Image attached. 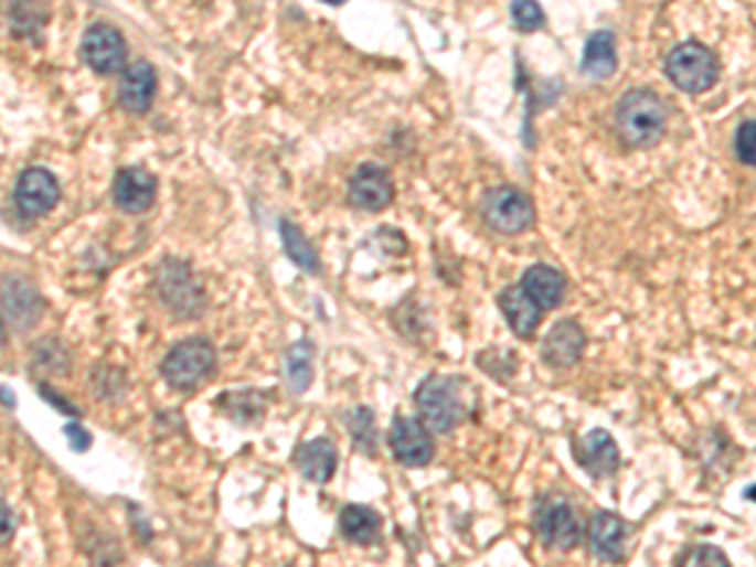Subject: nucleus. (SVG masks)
Returning <instances> with one entry per match:
<instances>
[{"mask_svg":"<svg viewBox=\"0 0 756 567\" xmlns=\"http://www.w3.org/2000/svg\"><path fill=\"white\" fill-rule=\"evenodd\" d=\"M157 290L162 296L164 306L174 315L182 318H198L204 310V292L200 282L194 280L190 265L174 258H167L159 268Z\"/></svg>","mask_w":756,"mask_h":567,"instance_id":"6","label":"nucleus"},{"mask_svg":"<svg viewBox=\"0 0 756 567\" xmlns=\"http://www.w3.org/2000/svg\"><path fill=\"white\" fill-rule=\"evenodd\" d=\"M666 106L651 88H630L616 106V131L630 149H651L666 135Z\"/></svg>","mask_w":756,"mask_h":567,"instance_id":"1","label":"nucleus"},{"mask_svg":"<svg viewBox=\"0 0 756 567\" xmlns=\"http://www.w3.org/2000/svg\"><path fill=\"white\" fill-rule=\"evenodd\" d=\"M675 567H732L728 557L714 545H696L681 555Z\"/></svg>","mask_w":756,"mask_h":567,"instance_id":"27","label":"nucleus"},{"mask_svg":"<svg viewBox=\"0 0 756 567\" xmlns=\"http://www.w3.org/2000/svg\"><path fill=\"white\" fill-rule=\"evenodd\" d=\"M338 527H341V533L349 543L371 545L373 539H379L381 517L371 507H363V504H349V507L341 512Z\"/></svg>","mask_w":756,"mask_h":567,"instance_id":"22","label":"nucleus"},{"mask_svg":"<svg viewBox=\"0 0 756 567\" xmlns=\"http://www.w3.org/2000/svg\"><path fill=\"white\" fill-rule=\"evenodd\" d=\"M628 527L613 512H595L590 520V547L593 553L608 563H620L626 557Z\"/></svg>","mask_w":756,"mask_h":567,"instance_id":"17","label":"nucleus"},{"mask_svg":"<svg viewBox=\"0 0 756 567\" xmlns=\"http://www.w3.org/2000/svg\"><path fill=\"white\" fill-rule=\"evenodd\" d=\"M510 13H512L514 25H518V29L524 33L537 31V29H542V25H545V13H542V8L537 3H530V0L512 3Z\"/></svg>","mask_w":756,"mask_h":567,"instance_id":"28","label":"nucleus"},{"mask_svg":"<svg viewBox=\"0 0 756 567\" xmlns=\"http://www.w3.org/2000/svg\"><path fill=\"white\" fill-rule=\"evenodd\" d=\"M157 94V71L147 61H131L119 82V104L131 114H145Z\"/></svg>","mask_w":756,"mask_h":567,"instance_id":"15","label":"nucleus"},{"mask_svg":"<svg viewBox=\"0 0 756 567\" xmlns=\"http://www.w3.org/2000/svg\"><path fill=\"white\" fill-rule=\"evenodd\" d=\"M522 290L535 300L540 310H553L563 303L567 282L565 276L550 265H532L522 276Z\"/></svg>","mask_w":756,"mask_h":567,"instance_id":"18","label":"nucleus"},{"mask_svg":"<svg viewBox=\"0 0 756 567\" xmlns=\"http://www.w3.org/2000/svg\"><path fill=\"white\" fill-rule=\"evenodd\" d=\"M3 398H6V404H11V409H13V396L8 394V388L3 386Z\"/></svg>","mask_w":756,"mask_h":567,"instance_id":"33","label":"nucleus"},{"mask_svg":"<svg viewBox=\"0 0 756 567\" xmlns=\"http://www.w3.org/2000/svg\"><path fill=\"white\" fill-rule=\"evenodd\" d=\"M114 202L129 215H141L157 197V176L145 167H124L114 176Z\"/></svg>","mask_w":756,"mask_h":567,"instance_id":"13","label":"nucleus"},{"mask_svg":"<svg viewBox=\"0 0 756 567\" xmlns=\"http://www.w3.org/2000/svg\"><path fill=\"white\" fill-rule=\"evenodd\" d=\"M585 333L575 321H560L542 341V359L553 368H571L585 351Z\"/></svg>","mask_w":756,"mask_h":567,"instance_id":"16","label":"nucleus"},{"mask_svg":"<svg viewBox=\"0 0 756 567\" xmlns=\"http://www.w3.org/2000/svg\"><path fill=\"white\" fill-rule=\"evenodd\" d=\"M292 464L298 467V472L306 477L308 482L326 484L336 474L338 454L331 439H313L306 441L296 449L292 454Z\"/></svg>","mask_w":756,"mask_h":567,"instance_id":"19","label":"nucleus"},{"mask_svg":"<svg viewBox=\"0 0 756 567\" xmlns=\"http://www.w3.org/2000/svg\"><path fill=\"white\" fill-rule=\"evenodd\" d=\"M217 406L233 421L243 424V427H251V424L260 421V416L265 411V394H260V392L225 394V396H220Z\"/></svg>","mask_w":756,"mask_h":567,"instance_id":"25","label":"nucleus"},{"mask_svg":"<svg viewBox=\"0 0 756 567\" xmlns=\"http://www.w3.org/2000/svg\"><path fill=\"white\" fill-rule=\"evenodd\" d=\"M535 529L550 547L573 550L581 543V522H577L571 502L563 498H547L540 502L535 512Z\"/></svg>","mask_w":756,"mask_h":567,"instance_id":"7","label":"nucleus"},{"mask_svg":"<svg viewBox=\"0 0 756 567\" xmlns=\"http://www.w3.org/2000/svg\"><path fill=\"white\" fill-rule=\"evenodd\" d=\"M41 315H43V298L39 296V290L33 288V282H29L21 276H8L3 280L6 323L18 328V331H25V328L39 323Z\"/></svg>","mask_w":756,"mask_h":567,"instance_id":"12","label":"nucleus"},{"mask_svg":"<svg viewBox=\"0 0 756 567\" xmlns=\"http://www.w3.org/2000/svg\"><path fill=\"white\" fill-rule=\"evenodd\" d=\"M13 535V517H11V507L8 504H3V539L8 543Z\"/></svg>","mask_w":756,"mask_h":567,"instance_id":"32","label":"nucleus"},{"mask_svg":"<svg viewBox=\"0 0 756 567\" xmlns=\"http://www.w3.org/2000/svg\"><path fill=\"white\" fill-rule=\"evenodd\" d=\"M666 76L686 94H704L718 78L716 53L699 41L679 43L666 56Z\"/></svg>","mask_w":756,"mask_h":567,"instance_id":"3","label":"nucleus"},{"mask_svg":"<svg viewBox=\"0 0 756 567\" xmlns=\"http://www.w3.org/2000/svg\"><path fill=\"white\" fill-rule=\"evenodd\" d=\"M388 445L396 462H402L404 467H426L434 457L429 429L422 427L416 419H408V416H396L394 424H391Z\"/></svg>","mask_w":756,"mask_h":567,"instance_id":"11","label":"nucleus"},{"mask_svg":"<svg viewBox=\"0 0 756 567\" xmlns=\"http://www.w3.org/2000/svg\"><path fill=\"white\" fill-rule=\"evenodd\" d=\"M345 421H349V431L355 447L366 451V454H376V416H373L369 406H355V409L345 416Z\"/></svg>","mask_w":756,"mask_h":567,"instance_id":"26","label":"nucleus"},{"mask_svg":"<svg viewBox=\"0 0 756 567\" xmlns=\"http://www.w3.org/2000/svg\"><path fill=\"white\" fill-rule=\"evenodd\" d=\"M497 303H500L507 323H510V328L520 335V339H530V335L537 331L542 310L537 308L535 300L522 290V286L504 288L500 296H497Z\"/></svg>","mask_w":756,"mask_h":567,"instance_id":"20","label":"nucleus"},{"mask_svg":"<svg viewBox=\"0 0 756 567\" xmlns=\"http://www.w3.org/2000/svg\"><path fill=\"white\" fill-rule=\"evenodd\" d=\"M573 457L585 472L595 477V480L616 474V469L620 464V451L616 439H613L605 429H593L585 434L583 439H577L573 447Z\"/></svg>","mask_w":756,"mask_h":567,"instance_id":"14","label":"nucleus"},{"mask_svg":"<svg viewBox=\"0 0 756 567\" xmlns=\"http://www.w3.org/2000/svg\"><path fill=\"white\" fill-rule=\"evenodd\" d=\"M734 152L739 157V162L746 167H756V121L746 119L739 129H736L734 139Z\"/></svg>","mask_w":756,"mask_h":567,"instance_id":"29","label":"nucleus"},{"mask_svg":"<svg viewBox=\"0 0 756 567\" xmlns=\"http://www.w3.org/2000/svg\"><path fill=\"white\" fill-rule=\"evenodd\" d=\"M15 207L23 217H41L56 207L61 197L58 180L43 167H31V170L21 172L15 182Z\"/></svg>","mask_w":756,"mask_h":567,"instance_id":"9","label":"nucleus"},{"mask_svg":"<svg viewBox=\"0 0 756 567\" xmlns=\"http://www.w3.org/2000/svg\"><path fill=\"white\" fill-rule=\"evenodd\" d=\"M416 409L422 414L426 429L449 434L459 427L467 416V404L459 394V386L447 376H426L416 388Z\"/></svg>","mask_w":756,"mask_h":567,"instance_id":"2","label":"nucleus"},{"mask_svg":"<svg viewBox=\"0 0 756 567\" xmlns=\"http://www.w3.org/2000/svg\"><path fill=\"white\" fill-rule=\"evenodd\" d=\"M215 368V349L204 339L177 343L162 361V376L169 386L190 392L200 386Z\"/></svg>","mask_w":756,"mask_h":567,"instance_id":"4","label":"nucleus"},{"mask_svg":"<svg viewBox=\"0 0 756 567\" xmlns=\"http://www.w3.org/2000/svg\"><path fill=\"white\" fill-rule=\"evenodd\" d=\"M82 56L88 68L102 76H109L127 61V43H124V35L114 25L96 23L84 33Z\"/></svg>","mask_w":756,"mask_h":567,"instance_id":"8","label":"nucleus"},{"mask_svg":"<svg viewBox=\"0 0 756 567\" xmlns=\"http://www.w3.org/2000/svg\"><path fill=\"white\" fill-rule=\"evenodd\" d=\"M41 396L46 398V402L56 404V409H58L61 414H74V416H78V411L74 409V404H68L66 398H61L56 392H49V386H41Z\"/></svg>","mask_w":756,"mask_h":567,"instance_id":"31","label":"nucleus"},{"mask_svg":"<svg viewBox=\"0 0 756 567\" xmlns=\"http://www.w3.org/2000/svg\"><path fill=\"white\" fill-rule=\"evenodd\" d=\"M280 237L283 245H286L288 258L298 265L300 270L310 272V276H320V258L313 250V245L308 243V237L300 233V227L290 220H283L280 223Z\"/></svg>","mask_w":756,"mask_h":567,"instance_id":"24","label":"nucleus"},{"mask_svg":"<svg viewBox=\"0 0 756 567\" xmlns=\"http://www.w3.org/2000/svg\"><path fill=\"white\" fill-rule=\"evenodd\" d=\"M200 567H212V565H200Z\"/></svg>","mask_w":756,"mask_h":567,"instance_id":"35","label":"nucleus"},{"mask_svg":"<svg viewBox=\"0 0 756 567\" xmlns=\"http://www.w3.org/2000/svg\"><path fill=\"white\" fill-rule=\"evenodd\" d=\"M485 223L502 235H522L535 225V207L530 197L514 188H494L482 200Z\"/></svg>","mask_w":756,"mask_h":567,"instance_id":"5","label":"nucleus"},{"mask_svg":"<svg viewBox=\"0 0 756 567\" xmlns=\"http://www.w3.org/2000/svg\"><path fill=\"white\" fill-rule=\"evenodd\" d=\"M313 359L316 345L308 339L292 343L286 353V378L296 394H306L313 381Z\"/></svg>","mask_w":756,"mask_h":567,"instance_id":"23","label":"nucleus"},{"mask_svg":"<svg viewBox=\"0 0 756 567\" xmlns=\"http://www.w3.org/2000/svg\"><path fill=\"white\" fill-rule=\"evenodd\" d=\"M746 498H749V500H756V490H749V492H746Z\"/></svg>","mask_w":756,"mask_h":567,"instance_id":"34","label":"nucleus"},{"mask_svg":"<svg viewBox=\"0 0 756 567\" xmlns=\"http://www.w3.org/2000/svg\"><path fill=\"white\" fill-rule=\"evenodd\" d=\"M349 200L353 207L366 212H381L394 200V182L381 164L366 162L353 172L349 182Z\"/></svg>","mask_w":756,"mask_h":567,"instance_id":"10","label":"nucleus"},{"mask_svg":"<svg viewBox=\"0 0 756 567\" xmlns=\"http://www.w3.org/2000/svg\"><path fill=\"white\" fill-rule=\"evenodd\" d=\"M64 434H66V439H68L71 449L78 451V454H82V451H86L88 447H92V434H88V431L82 427V424H76V421L66 424Z\"/></svg>","mask_w":756,"mask_h":567,"instance_id":"30","label":"nucleus"},{"mask_svg":"<svg viewBox=\"0 0 756 567\" xmlns=\"http://www.w3.org/2000/svg\"><path fill=\"white\" fill-rule=\"evenodd\" d=\"M618 66V51H616V35L610 31L593 33L583 51V74L590 78H608L616 74Z\"/></svg>","mask_w":756,"mask_h":567,"instance_id":"21","label":"nucleus"}]
</instances>
